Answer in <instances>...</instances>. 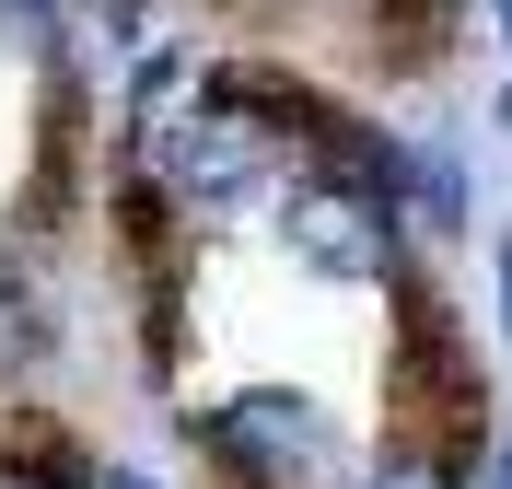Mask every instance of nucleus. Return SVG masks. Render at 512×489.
<instances>
[{
	"mask_svg": "<svg viewBox=\"0 0 512 489\" xmlns=\"http://www.w3.org/2000/svg\"><path fill=\"white\" fill-rule=\"evenodd\" d=\"M198 455L222 466V489H350L338 420L291 385H245L222 408H198Z\"/></svg>",
	"mask_w": 512,
	"mask_h": 489,
	"instance_id": "nucleus-1",
	"label": "nucleus"
},
{
	"mask_svg": "<svg viewBox=\"0 0 512 489\" xmlns=\"http://www.w3.org/2000/svg\"><path fill=\"white\" fill-rule=\"evenodd\" d=\"M384 396H396V443H431V455L478 466L489 455V373L466 361V338H454V315L408 280V326H396V373H384Z\"/></svg>",
	"mask_w": 512,
	"mask_h": 489,
	"instance_id": "nucleus-2",
	"label": "nucleus"
},
{
	"mask_svg": "<svg viewBox=\"0 0 512 489\" xmlns=\"http://www.w3.org/2000/svg\"><path fill=\"white\" fill-rule=\"evenodd\" d=\"M280 245H291V268H315V280L408 292V222H396V198L361 187V175H303V187L280 198Z\"/></svg>",
	"mask_w": 512,
	"mask_h": 489,
	"instance_id": "nucleus-3",
	"label": "nucleus"
},
{
	"mask_svg": "<svg viewBox=\"0 0 512 489\" xmlns=\"http://www.w3.org/2000/svg\"><path fill=\"white\" fill-rule=\"evenodd\" d=\"M384 198H396L408 245H454V233H466V210H478V175H466L443 140H396V163H384Z\"/></svg>",
	"mask_w": 512,
	"mask_h": 489,
	"instance_id": "nucleus-4",
	"label": "nucleus"
},
{
	"mask_svg": "<svg viewBox=\"0 0 512 489\" xmlns=\"http://www.w3.org/2000/svg\"><path fill=\"white\" fill-rule=\"evenodd\" d=\"M59 350V326H47V303H35V280L12 257H0V385H24L35 361Z\"/></svg>",
	"mask_w": 512,
	"mask_h": 489,
	"instance_id": "nucleus-5",
	"label": "nucleus"
},
{
	"mask_svg": "<svg viewBox=\"0 0 512 489\" xmlns=\"http://www.w3.org/2000/svg\"><path fill=\"white\" fill-rule=\"evenodd\" d=\"M350 489H466V466H454V455H431V443H396V431H384V455L361 466Z\"/></svg>",
	"mask_w": 512,
	"mask_h": 489,
	"instance_id": "nucleus-6",
	"label": "nucleus"
},
{
	"mask_svg": "<svg viewBox=\"0 0 512 489\" xmlns=\"http://www.w3.org/2000/svg\"><path fill=\"white\" fill-rule=\"evenodd\" d=\"M478 489H512V431L489 443V466H478Z\"/></svg>",
	"mask_w": 512,
	"mask_h": 489,
	"instance_id": "nucleus-7",
	"label": "nucleus"
},
{
	"mask_svg": "<svg viewBox=\"0 0 512 489\" xmlns=\"http://www.w3.org/2000/svg\"><path fill=\"white\" fill-rule=\"evenodd\" d=\"M94 489H163V478H140V466H94Z\"/></svg>",
	"mask_w": 512,
	"mask_h": 489,
	"instance_id": "nucleus-8",
	"label": "nucleus"
},
{
	"mask_svg": "<svg viewBox=\"0 0 512 489\" xmlns=\"http://www.w3.org/2000/svg\"><path fill=\"white\" fill-rule=\"evenodd\" d=\"M501 338H512V233H501Z\"/></svg>",
	"mask_w": 512,
	"mask_h": 489,
	"instance_id": "nucleus-9",
	"label": "nucleus"
}]
</instances>
